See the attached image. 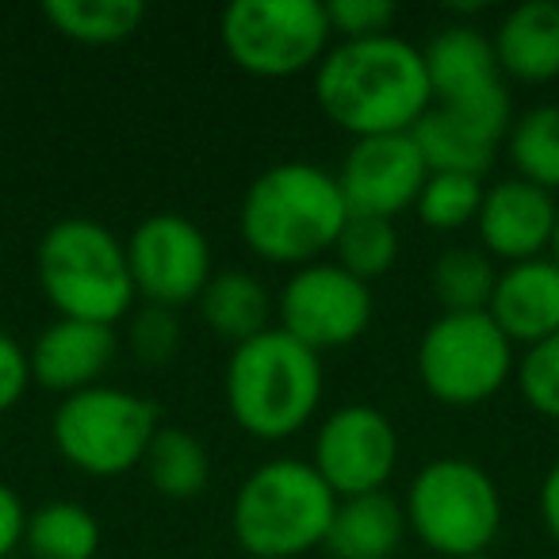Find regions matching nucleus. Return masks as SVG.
Instances as JSON below:
<instances>
[{"label":"nucleus","instance_id":"f257e3e1","mask_svg":"<svg viewBox=\"0 0 559 559\" xmlns=\"http://www.w3.org/2000/svg\"><path fill=\"white\" fill-rule=\"evenodd\" d=\"M314 100L353 139L406 134L433 108L421 47L403 35L342 39L314 66Z\"/></svg>","mask_w":559,"mask_h":559},{"label":"nucleus","instance_id":"f03ea898","mask_svg":"<svg viewBox=\"0 0 559 559\" xmlns=\"http://www.w3.org/2000/svg\"><path fill=\"white\" fill-rule=\"evenodd\" d=\"M345 223L349 203L337 173L314 162L269 165L261 177H253L238 207L241 241L261 261L288 269H304L334 253Z\"/></svg>","mask_w":559,"mask_h":559},{"label":"nucleus","instance_id":"7ed1b4c3","mask_svg":"<svg viewBox=\"0 0 559 559\" xmlns=\"http://www.w3.org/2000/svg\"><path fill=\"white\" fill-rule=\"evenodd\" d=\"M223 391L234 426L257 441H288L319 414L326 372L319 353L269 326L230 349Z\"/></svg>","mask_w":559,"mask_h":559},{"label":"nucleus","instance_id":"20e7f679","mask_svg":"<svg viewBox=\"0 0 559 559\" xmlns=\"http://www.w3.org/2000/svg\"><path fill=\"white\" fill-rule=\"evenodd\" d=\"M35 276L58 319L116 326L134 311L127 241L88 215H66L35 246Z\"/></svg>","mask_w":559,"mask_h":559},{"label":"nucleus","instance_id":"39448f33","mask_svg":"<svg viewBox=\"0 0 559 559\" xmlns=\"http://www.w3.org/2000/svg\"><path fill=\"white\" fill-rule=\"evenodd\" d=\"M337 495L326 487L311 460H264L234 490L230 528L234 540L253 559H299L322 548Z\"/></svg>","mask_w":559,"mask_h":559},{"label":"nucleus","instance_id":"423d86ee","mask_svg":"<svg viewBox=\"0 0 559 559\" xmlns=\"http://www.w3.org/2000/svg\"><path fill=\"white\" fill-rule=\"evenodd\" d=\"M406 528L441 559L487 556L502 533V490L467 456H437L406 487Z\"/></svg>","mask_w":559,"mask_h":559},{"label":"nucleus","instance_id":"0eeeda50","mask_svg":"<svg viewBox=\"0 0 559 559\" xmlns=\"http://www.w3.org/2000/svg\"><path fill=\"white\" fill-rule=\"evenodd\" d=\"M157 429V406L150 399L116 383H96L55 406L50 441L81 475L116 479L142 464Z\"/></svg>","mask_w":559,"mask_h":559},{"label":"nucleus","instance_id":"6e6552de","mask_svg":"<svg viewBox=\"0 0 559 559\" xmlns=\"http://www.w3.org/2000/svg\"><path fill=\"white\" fill-rule=\"evenodd\" d=\"M418 380L444 406H479L495 399L518 372V345L487 311L437 314L414 353Z\"/></svg>","mask_w":559,"mask_h":559},{"label":"nucleus","instance_id":"1a4fd4ad","mask_svg":"<svg viewBox=\"0 0 559 559\" xmlns=\"http://www.w3.org/2000/svg\"><path fill=\"white\" fill-rule=\"evenodd\" d=\"M330 39L334 27L322 0H234L218 16L226 58L264 81L314 70Z\"/></svg>","mask_w":559,"mask_h":559},{"label":"nucleus","instance_id":"9d476101","mask_svg":"<svg viewBox=\"0 0 559 559\" xmlns=\"http://www.w3.org/2000/svg\"><path fill=\"white\" fill-rule=\"evenodd\" d=\"M433 85V104L460 111L464 119L479 123L483 131L506 139L513 123V100L506 78L498 70L495 43L475 24H444L429 35L421 47Z\"/></svg>","mask_w":559,"mask_h":559},{"label":"nucleus","instance_id":"9b49d317","mask_svg":"<svg viewBox=\"0 0 559 559\" xmlns=\"http://www.w3.org/2000/svg\"><path fill=\"white\" fill-rule=\"evenodd\" d=\"M276 314L284 334L322 357L330 349L360 342L365 330L372 326V284L345 272L337 261L304 264V269H292L288 284L280 292Z\"/></svg>","mask_w":559,"mask_h":559},{"label":"nucleus","instance_id":"f8f14e48","mask_svg":"<svg viewBox=\"0 0 559 559\" xmlns=\"http://www.w3.org/2000/svg\"><path fill=\"white\" fill-rule=\"evenodd\" d=\"M134 292L142 304L188 307L200 299L203 284L215 272V253L200 226L180 211H154L127 238Z\"/></svg>","mask_w":559,"mask_h":559},{"label":"nucleus","instance_id":"ddd939ff","mask_svg":"<svg viewBox=\"0 0 559 559\" xmlns=\"http://www.w3.org/2000/svg\"><path fill=\"white\" fill-rule=\"evenodd\" d=\"M314 472L337 498L383 490L399 467V429L380 406L345 403L314 429Z\"/></svg>","mask_w":559,"mask_h":559},{"label":"nucleus","instance_id":"4468645a","mask_svg":"<svg viewBox=\"0 0 559 559\" xmlns=\"http://www.w3.org/2000/svg\"><path fill=\"white\" fill-rule=\"evenodd\" d=\"M426 177L429 165L411 131L353 139V146L342 157V169H337V185H342L353 215L380 218H395L406 207H414Z\"/></svg>","mask_w":559,"mask_h":559},{"label":"nucleus","instance_id":"2eb2a0df","mask_svg":"<svg viewBox=\"0 0 559 559\" xmlns=\"http://www.w3.org/2000/svg\"><path fill=\"white\" fill-rule=\"evenodd\" d=\"M556 211L559 195L521 177L495 180L483 188L479 215H475V246L506 264L544 257L556 234Z\"/></svg>","mask_w":559,"mask_h":559},{"label":"nucleus","instance_id":"dca6fc26","mask_svg":"<svg viewBox=\"0 0 559 559\" xmlns=\"http://www.w3.org/2000/svg\"><path fill=\"white\" fill-rule=\"evenodd\" d=\"M116 353H119L116 326H100V322H81V319H55L35 337L27 357H32V380L66 399L104 383Z\"/></svg>","mask_w":559,"mask_h":559},{"label":"nucleus","instance_id":"f3484780","mask_svg":"<svg viewBox=\"0 0 559 559\" xmlns=\"http://www.w3.org/2000/svg\"><path fill=\"white\" fill-rule=\"evenodd\" d=\"M487 314L521 349L559 334V264L551 253L502 264Z\"/></svg>","mask_w":559,"mask_h":559},{"label":"nucleus","instance_id":"a211bd4d","mask_svg":"<svg viewBox=\"0 0 559 559\" xmlns=\"http://www.w3.org/2000/svg\"><path fill=\"white\" fill-rule=\"evenodd\" d=\"M495 58L502 78L548 85L559 78V0H521L498 20Z\"/></svg>","mask_w":559,"mask_h":559},{"label":"nucleus","instance_id":"6ab92c4d","mask_svg":"<svg viewBox=\"0 0 559 559\" xmlns=\"http://www.w3.org/2000/svg\"><path fill=\"white\" fill-rule=\"evenodd\" d=\"M406 536V513L388 490L337 498L322 548L334 559H391Z\"/></svg>","mask_w":559,"mask_h":559},{"label":"nucleus","instance_id":"aec40b11","mask_svg":"<svg viewBox=\"0 0 559 559\" xmlns=\"http://www.w3.org/2000/svg\"><path fill=\"white\" fill-rule=\"evenodd\" d=\"M272 307L276 304H272L269 288L249 269H215L195 299L203 326L230 345L264 334L272 326Z\"/></svg>","mask_w":559,"mask_h":559},{"label":"nucleus","instance_id":"412c9836","mask_svg":"<svg viewBox=\"0 0 559 559\" xmlns=\"http://www.w3.org/2000/svg\"><path fill=\"white\" fill-rule=\"evenodd\" d=\"M411 134L426 157L429 173H464V177L483 180L502 150L498 134L483 131L479 123H472L452 108H441V104H433Z\"/></svg>","mask_w":559,"mask_h":559},{"label":"nucleus","instance_id":"4be33fe9","mask_svg":"<svg viewBox=\"0 0 559 559\" xmlns=\"http://www.w3.org/2000/svg\"><path fill=\"white\" fill-rule=\"evenodd\" d=\"M142 475L146 483L169 502H188L200 498L211 483V456L195 433L180 426H162L142 456Z\"/></svg>","mask_w":559,"mask_h":559},{"label":"nucleus","instance_id":"5701e85b","mask_svg":"<svg viewBox=\"0 0 559 559\" xmlns=\"http://www.w3.org/2000/svg\"><path fill=\"white\" fill-rule=\"evenodd\" d=\"M513 177L559 195V104H533L518 111L502 139Z\"/></svg>","mask_w":559,"mask_h":559},{"label":"nucleus","instance_id":"b1692460","mask_svg":"<svg viewBox=\"0 0 559 559\" xmlns=\"http://www.w3.org/2000/svg\"><path fill=\"white\" fill-rule=\"evenodd\" d=\"M498 284V261L479 246H449L429 264V292L444 314L487 311Z\"/></svg>","mask_w":559,"mask_h":559},{"label":"nucleus","instance_id":"393cba45","mask_svg":"<svg viewBox=\"0 0 559 559\" xmlns=\"http://www.w3.org/2000/svg\"><path fill=\"white\" fill-rule=\"evenodd\" d=\"M24 548L35 559H96L100 551V521L88 506L58 498L27 513Z\"/></svg>","mask_w":559,"mask_h":559},{"label":"nucleus","instance_id":"a878e982","mask_svg":"<svg viewBox=\"0 0 559 559\" xmlns=\"http://www.w3.org/2000/svg\"><path fill=\"white\" fill-rule=\"evenodd\" d=\"M43 16L58 35L85 47H111L131 39L146 20L142 0H47Z\"/></svg>","mask_w":559,"mask_h":559},{"label":"nucleus","instance_id":"bb28decb","mask_svg":"<svg viewBox=\"0 0 559 559\" xmlns=\"http://www.w3.org/2000/svg\"><path fill=\"white\" fill-rule=\"evenodd\" d=\"M334 261L357 280L372 284V280L388 276L391 264L399 261V230L395 218L380 215H353L342 226V238L334 246Z\"/></svg>","mask_w":559,"mask_h":559},{"label":"nucleus","instance_id":"cd10ccee","mask_svg":"<svg viewBox=\"0 0 559 559\" xmlns=\"http://www.w3.org/2000/svg\"><path fill=\"white\" fill-rule=\"evenodd\" d=\"M483 180L479 177H464V173H429L426 185L418 192V223L429 230L441 234H456L464 226H475L483 203Z\"/></svg>","mask_w":559,"mask_h":559},{"label":"nucleus","instance_id":"c85d7f7f","mask_svg":"<svg viewBox=\"0 0 559 559\" xmlns=\"http://www.w3.org/2000/svg\"><path fill=\"white\" fill-rule=\"evenodd\" d=\"M180 314L173 307L142 304L127 314V345L139 365L165 368L180 353Z\"/></svg>","mask_w":559,"mask_h":559},{"label":"nucleus","instance_id":"c756f323","mask_svg":"<svg viewBox=\"0 0 559 559\" xmlns=\"http://www.w3.org/2000/svg\"><path fill=\"white\" fill-rule=\"evenodd\" d=\"M518 391L540 418L559 421V334L521 349L518 357Z\"/></svg>","mask_w":559,"mask_h":559},{"label":"nucleus","instance_id":"7c9ffc66","mask_svg":"<svg viewBox=\"0 0 559 559\" xmlns=\"http://www.w3.org/2000/svg\"><path fill=\"white\" fill-rule=\"evenodd\" d=\"M326 16L342 39H368V35H388L399 9L391 0H330Z\"/></svg>","mask_w":559,"mask_h":559},{"label":"nucleus","instance_id":"2f4dec72","mask_svg":"<svg viewBox=\"0 0 559 559\" xmlns=\"http://www.w3.org/2000/svg\"><path fill=\"white\" fill-rule=\"evenodd\" d=\"M27 388H32V357L9 330L0 326V414L20 406Z\"/></svg>","mask_w":559,"mask_h":559},{"label":"nucleus","instance_id":"473e14b6","mask_svg":"<svg viewBox=\"0 0 559 559\" xmlns=\"http://www.w3.org/2000/svg\"><path fill=\"white\" fill-rule=\"evenodd\" d=\"M24 528H27L24 498L9 483H0V559H9L24 544Z\"/></svg>","mask_w":559,"mask_h":559},{"label":"nucleus","instance_id":"72a5a7b5","mask_svg":"<svg viewBox=\"0 0 559 559\" xmlns=\"http://www.w3.org/2000/svg\"><path fill=\"white\" fill-rule=\"evenodd\" d=\"M536 510H540V525L551 540L559 544V460L544 472L540 495H536Z\"/></svg>","mask_w":559,"mask_h":559},{"label":"nucleus","instance_id":"f704fd0d","mask_svg":"<svg viewBox=\"0 0 559 559\" xmlns=\"http://www.w3.org/2000/svg\"><path fill=\"white\" fill-rule=\"evenodd\" d=\"M548 253H551V261L559 264V211H556V234H551V249H548Z\"/></svg>","mask_w":559,"mask_h":559},{"label":"nucleus","instance_id":"c9c22d12","mask_svg":"<svg viewBox=\"0 0 559 559\" xmlns=\"http://www.w3.org/2000/svg\"><path fill=\"white\" fill-rule=\"evenodd\" d=\"M467 559H490V556H467Z\"/></svg>","mask_w":559,"mask_h":559},{"label":"nucleus","instance_id":"e433bc0d","mask_svg":"<svg viewBox=\"0 0 559 559\" xmlns=\"http://www.w3.org/2000/svg\"><path fill=\"white\" fill-rule=\"evenodd\" d=\"M241 559H253V556H241Z\"/></svg>","mask_w":559,"mask_h":559}]
</instances>
